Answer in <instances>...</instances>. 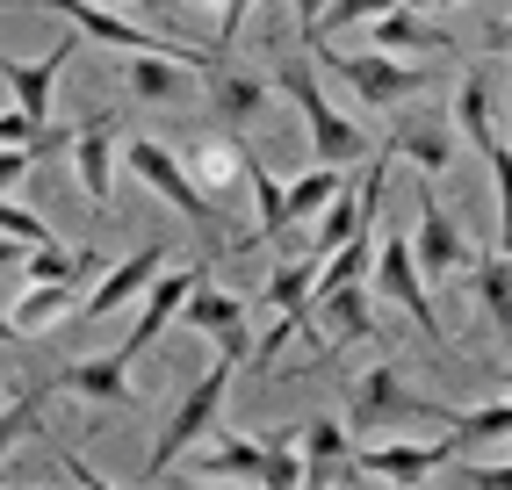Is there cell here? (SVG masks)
I'll return each instance as SVG.
<instances>
[{"label":"cell","instance_id":"obj_30","mask_svg":"<svg viewBox=\"0 0 512 490\" xmlns=\"http://www.w3.org/2000/svg\"><path fill=\"white\" fill-rule=\"evenodd\" d=\"M383 8H397V0H325V15H318V37H332V29H354V22H375Z\"/></svg>","mask_w":512,"mask_h":490},{"label":"cell","instance_id":"obj_6","mask_svg":"<svg viewBox=\"0 0 512 490\" xmlns=\"http://www.w3.org/2000/svg\"><path fill=\"white\" fill-rule=\"evenodd\" d=\"M404 238H412L419 282H462V267H469V238H462V224L448 217V202L433 195V181H419V224L404 231Z\"/></svg>","mask_w":512,"mask_h":490},{"label":"cell","instance_id":"obj_17","mask_svg":"<svg viewBox=\"0 0 512 490\" xmlns=\"http://www.w3.org/2000/svg\"><path fill=\"white\" fill-rule=\"evenodd\" d=\"M462 289L476 296V318H484V332H505V325H512V260H505L498 238L484 245L476 274H462Z\"/></svg>","mask_w":512,"mask_h":490},{"label":"cell","instance_id":"obj_34","mask_svg":"<svg viewBox=\"0 0 512 490\" xmlns=\"http://www.w3.org/2000/svg\"><path fill=\"white\" fill-rule=\"evenodd\" d=\"M44 130L51 123H29L22 109H8V116H0V145H44Z\"/></svg>","mask_w":512,"mask_h":490},{"label":"cell","instance_id":"obj_38","mask_svg":"<svg viewBox=\"0 0 512 490\" xmlns=\"http://www.w3.org/2000/svg\"><path fill=\"white\" fill-rule=\"evenodd\" d=\"M101 8H152V0H101ZM159 15V8H152Z\"/></svg>","mask_w":512,"mask_h":490},{"label":"cell","instance_id":"obj_40","mask_svg":"<svg viewBox=\"0 0 512 490\" xmlns=\"http://www.w3.org/2000/svg\"><path fill=\"white\" fill-rule=\"evenodd\" d=\"M0 339H15V325H8V318H0Z\"/></svg>","mask_w":512,"mask_h":490},{"label":"cell","instance_id":"obj_28","mask_svg":"<svg viewBox=\"0 0 512 490\" xmlns=\"http://www.w3.org/2000/svg\"><path fill=\"white\" fill-rule=\"evenodd\" d=\"M260 483H267V490H296V483H303V447H296V433H267V440H260Z\"/></svg>","mask_w":512,"mask_h":490},{"label":"cell","instance_id":"obj_10","mask_svg":"<svg viewBox=\"0 0 512 490\" xmlns=\"http://www.w3.org/2000/svg\"><path fill=\"white\" fill-rule=\"evenodd\" d=\"M195 274H202V260H188V267H159L152 282H145V296H138V325H130V332H123V346H116L123 361H138L145 346H159L166 332H174L181 303H188V289H195Z\"/></svg>","mask_w":512,"mask_h":490},{"label":"cell","instance_id":"obj_39","mask_svg":"<svg viewBox=\"0 0 512 490\" xmlns=\"http://www.w3.org/2000/svg\"><path fill=\"white\" fill-rule=\"evenodd\" d=\"M152 8H159V15H174V8H181V0H152Z\"/></svg>","mask_w":512,"mask_h":490},{"label":"cell","instance_id":"obj_8","mask_svg":"<svg viewBox=\"0 0 512 490\" xmlns=\"http://www.w3.org/2000/svg\"><path fill=\"white\" fill-rule=\"evenodd\" d=\"M116 130H123V109H101L87 123H73V137H65V159H73V181L94 209H109L116 195Z\"/></svg>","mask_w":512,"mask_h":490},{"label":"cell","instance_id":"obj_16","mask_svg":"<svg viewBox=\"0 0 512 490\" xmlns=\"http://www.w3.org/2000/svg\"><path fill=\"white\" fill-rule=\"evenodd\" d=\"M296 447H303V483H347L354 476V440L339 418H311L296 433Z\"/></svg>","mask_w":512,"mask_h":490},{"label":"cell","instance_id":"obj_1","mask_svg":"<svg viewBox=\"0 0 512 490\" xmlns=\"http://www.w3.org/2000/svg\"><path fill=\"white\" fill-rule=\"evenodd\" d=\"M318 58L354 87V101H361V109H375V116H397L404 101H419V94H426V65L390 58V51H375V44L347 51V44H325V37H318Z\"/></svg>","mask_w":512,"mask_h":490},{"label":"cell","instance_id":"obj_23","mask_svg":"<svg viewBox=\"0 0 512 490\" xmlns=\"http://www.w3.org/2000/svg\"><path fill=\"white\" fill-rule=\"evenodd\" d=\"M368 29H375V51H390V58H412V51H440V44H448L419 8H404V0H397V8H383Z\"/></svg>","mask_w":512,"mask_h":490},{"label":"cell","instance_id":"obj_19","mask_svg":"<svg viewBox=\"0 0 512 490\" xmlns=\"http://www.w3.org/2000/svg\"><path fill=\"white\" fill-rule=\"evenodd\" d=\"M58 390H73L87 404H130L138 390H130V361L123 354H87V361H65Z\"/></svg>","mask_w":512,"mask_h":490},{"label":"cell","instance_id":"obj_22","mask_svg":"<svg viewBox=\"0 0 512 490\" xmlns=\"http://www.w3.org/2000/svg\"><path fill=\"white\" fill-rule=\"evenodd\" d=\"M210 109H217L224 123H253V116L267 109V80L246 73V65H231V58H217V65H210Z\"/></svg>","mask_w":512,"mask_h":490},{"label":"cell","instance_id":"obj_11","mask_svg":"<svg viewBox=\"0 0 512 490\" xmlns=\"http://www.w3.org/2000/svg\"><path fill=\"white\" fill-rule=\"evenodd\" d=\"M455 130L476 145V159L491 166V181H498V195H505V130H498V94H491V80L484 73H462V87H455Z\"/></svg>","mask_w":512,"mask_h":490},{"label":"cell","instance_id":"obj_27","mask_svg":"<svg viewBox=\"0 0 512 490\" xmlns=\"http://www.w3.org/2000/svg\"><path fill=\"white\" fill-rule=\"evenodd\" d=\"M512 433V404L491 397V404H476V411H448V440L455 447H505Z\"/></svg>","mask_w":512,"mask_h":490},{"label":"cell","instance_id":"obj_2","mask_svg":"<svg viewBox=\"0 0 512 490\" xmlns=\"http://www.w3.org/2000/svg\"><path fill=\"white\" fill-rule=\"evenodd\" d=\"M275 80H282V94L296 101L303 137H311V159H318V166H354V159H368V130L339 109V101H325V87H318L311 65H282Z\"/></svg>","mask_w":512,"mask_h":490},{"label":"cell","instance_id":"obj_3","mask_svg":"<svg viewBox=\"0 0 512 490\" xmlns=\"http://www.w3.org/2000/svg\"><path fill=\"white\" fill-rule=\"evenodd\" d=\"M231 375H238V361H210V368H202L195 382H188V397L174 404V418H166V426H159V447H152V462H145V483H166V476H174V462H181V454L202 440V433H210L217 426V411H224V390H231Z\"/></svg>","mask_w":512,"mask_h":490},{"label":"cell","instance_id":"obj_12","mask_svg":"<svg viewBox=\"0 0 512 490\" xmlns=\"http://www.w3.org/2000/svg\"><path fill=\"white\" fill-rule=\"evenodd\" d=\"M159 267H166V253H159V245H138V253H130L123 267H101V274H94L73 318H80V325H101V318H116L123 303H138V296H145V282H152Z\"/></svg>","mask_w":512,"mask_h":490},{"label":"cell","instance_id":"obj_32","mask_svg":"<svg viewBox=\"0 0 512 490\" xmlns=\"http://www.w3.org/2000/svg\"><path fill=\"white\" fill-rule=\"evenodd\" d=\"M0 238H22V245H44V238H51V224L37 217V209H22L15 195H0Z\"/></svg>","mask_w":512,"mask_h":490},{"label":"cell","instance_id":"obj_20","mask_svg":"<svg viewBox=\"0 0 512 490\" xmlns=\"http://www.w3.org/2000/svg\"><path fill=\"white\" fill-rule=\"evenodd\" d=\"M311 318L325 325V332H318V354H332L339 339H375V318H368V289H361V282H347V289L318 296V303H311Z\"/></svg>","mask_w":512,"mask_h":490},{"label":"cell","instance_id":"obj_33","mask_svg":"<svg viewBox=\"0 0 512 490\" xmlns=\"http://www.w3.org/2000/svg\"><path fill=\"white\" fill-rule=\"evenodd\" d=\"M260 8V0H217V44L210 51H224V44H238V22H246Z\"/></svg>","mask_w":512,"mask_h":490},{"label":"cell","instance_id":"obj_36","mask_svg":"<svg viewBox=\"0 0 512 490\" xmlns=\"http://www.w3.org/2000/svg\"><path fill=\"white\" fill-rule=\"evenodd\" d=\"M22 253H29L22 238H0V274H22Z\"/></svg>","mask_w":512,"mask_h":490},{"label":"cell","instance_id":"obj_18","mask_svg":"<svg viewBox=\"0 0 512 490\" xmlns=\"http://www.w3.org/2000/svg\"><path fill=\"white\" fill-rule=\"evenodd\" d=\"M181 166H188V181L217 202V195H238V173H246V145H238V137H195Z\"/></svg>","mask_w":512,"mask_h":490},{"label":"cell","instance_id":"obj_7","mask_svg":"<svg viewBox=\"0 0 512 490\" xmlns=\"http://www.w3.org/2000/svg\"><path fill=\"white\" fill-rule=\"evenodd\" d=\"M174 325H181V332H210L224 361H246V346H253V339H246V296H231L210 267L195 274V289H188V303H181Z\"/></svg>","mask_w":512,"mask_h":490},{"label":"cell","instance_id":"obj_9","mask_svg":"<svg viewBox=\"0 0 512 490\" xmlns=\"http://www.w3.org/2000/svg\"><path fill=\"white\" fill-rule=\"evenodd\" d=\"M368 282H375V296H390V303L412 310L419 332H440V310H433V296H426V282H419V260H412V238H404V231H383V238H375Z\"/></svg>","mask_w":512,"mask_h":490},{"label":"cell","instance_id":"obj_25","mask_svg":"<svg viewBox=\"0 0 512 490\" xmlns=\"http://www.w3.org/2000/svg\"><path fill=\"white\" fill-rule=\"evenodd\" d=\"M390 152H404V159H412V166H419V181H440V173H448V159H455L448 130H440V123H426V116H412V123H404Z\"/></svg>","mask_w":512,"mask_h":490},{"label":"cell","instance_id":"obj_21","mask_svg":"<svg viewBox=\"0 0 512 490\" xmlns=\"http://www.w3.org/2000/svg\"><path fill=\"white\" fill-rule=\"evenodd\" d=\"M123 94L130 101H181L188 94V65L181 58H159V51H123Z\"/></svg>","mask_w":512,"mask_h":490},{"label":"cell","instance_id":"obj_35","mask_svg":"<svg viewBox=\"0 0 512 490\" xmlns=\"http://www.w3.org/2000/svg\"><path fill=\"white\" fill-rule=\"evenodd\" d=\"M289 8H296V37H303V44H318V15H325V0H289Z\"/></svg>","mask_w":512,"mask_h":490},{"label":"cell","instance_id":"obj_5","mask_svg":"<svg viewBox=\"0 0 512 490\" xmlns=\"http://www.w3.org/2000/svg\"><path fill=\"white\" fill-rule=\"evenodd\" d=\"M116 159H123L130 173H138V181H145V188H152L159 202H174V209H181V217H188V224H195L202 238L217 231V202H210V195H202V188L188 181L181 152H166L159 137H130V152H116Z\"/></svg>","mask_w":512,"mask_h":490},{"label":"cell","instance_id":"obj_26","mask_svg":"<svg viewBox=\"0 0 512 490\" xmlns=\"http://www.w3.org/2000/svg\"><path fill=\"white\" fill-rule=\"evenodd\" d=\"M188 476H202V483H260V440L253 433H231L217 454H202V462H188Z\"/></svg>","mask_w":512,"mask_h":490},{"label":"cell","instance_id":"obj_4","mask_svg":"<svg viewBox=\"0 0 512 490\" xmlns=\"http://www.w3.org/2000/svg\"><path fill=\"white\" fill-rule=\"evenodd\" d=\"M347 418H354V433L412 426V418H440V426H448V404L412 397V390H404V375H397L390 361H375L368 375H354V390H347Z\"/></svg>","mask_w":512,"mask_h":490},{"label":"cell","instance_id":"obj_31","mask_svg":"<svg viewBox=\"0 0 512 490\" xmlns=\"http://www.w3.org/2000/svg\"><path fill=\"white\" fill-rule=\"evenodd\" d=\"M22 433H37V390H15L8 404H0V454H8Z\"/></svg>","mask_w":512,"mask_h":490},{"label":"cell","instance_id":"obj_14","mask_svg":"<svg viewBox=\"0 0 512 490\" xmlns=\"http://www.w3.org/2000/svg\"><path fill=\"white\" fill-rule=\"evenodd\" d=\"M80 44L65 37V44H51L44 58H0V80H8V94H15V109L29 116V123H51V94H58V73H65V58H73Z\"/></svg>","mask_w":512,"mask_h":490},{"label":"cell","instance_id":"obj_37","mask_svg":"<svg viewBox=\"0 0 512 490\" xmlns=\"http://www.w3.org/2000/svg\"><path fill=\"white\" fill-rule=\"evenodd\" d=\"M404 8H419V15H440V8H469V0H404Z\"/></svg>","mask_w":512,"mask_h":490},{"label":"cell","instance_id":"obj_29","mask_svg":"<svg viewBox=\"0 0 512 490\" xmlns=\"http://www.w3.org/2000/svg\"><path fill=\"white\" fill-rule=\"evenodd\" d=\"M267 303L275 310H311V260H282L267 274Z\"/></svg>","mask_w":512,"mask_h":490},{"label":"cell","instance_id":"obj_24","mask_svg":"<svg viewBox=\"0 0 512 490\" xmlns=\"http://www.w3.org/2000/svg\"><path fill=\"white\" fill-rule=\"evenodd\" d=\"M339 188H347V166H318V159H311V173H296V181L282 188V217H289V231L311 224Z\"/></svg>","mask_w":512,"mask_h":490},{"label":"cell","instance_id":"obj_13","mask_svg":"<svg viewBox=\"0 0 512 490\" xmlns=\"http://www.w3.org/2000/svg\"><path fill=\"white\" fill-rule=\"evenodd\" d=\"M455 440H404V447H354V476H375V483H426V476H448L455 462Z\"/></svg>","mask_w":512,"mask_h":490},{"label":"cell","instance_id":"obj_15","mask_svg":"<svg viewBox=\"0 0 512 490\" xmlns=\"http://www.w3.org/2000/svg\"><path fill=\"white\" fill-rule=\"evenodd\" d=\"M80 296H87V282H80V274H65V282H29V289L15 296V310H8L15 339L44 332V325H65V318L80 310Z\"/></svg>","mask_w":512,"mask_h":490}]
</instances>
